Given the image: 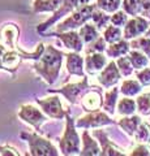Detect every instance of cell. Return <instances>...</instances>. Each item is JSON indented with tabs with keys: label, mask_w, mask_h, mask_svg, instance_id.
Segmentation results:
<instances>
[{
	"label": "cell",
	"mask_w": 150,
	"mask_h": 156,
	"mask_svg": "<svg viewBox=\"0 0 150 156\" xmlns=\"http://www.w3.org/2000/svg\"><path fill=\"white\" fill-rule=\"evenodd\" d=\"M64 56L65 53L63 51L56 50L54 46H47L41 58L33 62L31 68L38 76L43 78L46 83L54 85L59 78Z\"/></svg>",
	"instance_id": "6da1fadb"
},
{
	"label": "cell",
	"mask_w": 150,
	"mask_h": 156,
	"mask_svg": "<svg viewBox=\"0 0 150 156\" xmlns=\"http://www.w3.org/2000/svg\"><path fill=\"white\" fill-rule=\"evenodd\" d=\"M45 44L43 43H39V44L37 46V50L34 52H25L22 51L21 48H13V50H9V51H5L4 52V55L2 56L0 58V69L5 70L8 73H11L12 77L14 78L16 77V72L18 70V68H20L21 62L24 60H39L41 56L43 55V52H45Z\"/></svg>",
	"instance_id": "7a4b0ae2"
},
{
	"label": "cell",
	"mask_w": 150,
	"mask_h": 156,
	"mask_svg": "<svg viewBox=\"0 0 150 156\" xmlns=\"http://www.w3.org/2000/svg\"><path fill=\"white\" fill-rule=\"evenodd\" d=\"M80 136L76 131V121L68 112L65 116V129L64 134L59 139V147L61 155H80Z\"/></svg>",
	"instance_id": "3957f363"
},
{
	"label": "cell",
	"mask_w": 150,
	"mask_h": 156,
	"mask_svg": "<svg viewBox=\"0 0 150 156\" xmlns=\"http://www.w3.org/2000/svg\"><path fill=\"white\" fill-rule=\"evenodd\" d=\"M98 8L97 4H85L82 7H79L75 9L72 13H69V16L67 17L64 21H61L57 23L56 31H69V30H76L80 29L82 25H85L93 16V12Z\"/></svg>",
	"instance_id": "277c9868"
},
{
	"label": "cell",
	"mask_w": 150,
	"mask_h": 156,
	"mask_svg": "<svg viewBox=\"0 0 150 156\" xmlns=\"http://www.w3.org/2000/svg\"><path fill=\"white\" fill-rule=\"evenodd\" d=\"M21 139L29 144V155L31 156H57L59 151L51 140L41 136L38 133H21Z\"/></svg>",
	"instance_id": "5b68a950"
},
{
	"label": "cell",
	"mask_w": 150,
	"mask_h": 156,
	"mask_svg": "<svg viewBox=\"0 0 150 156\" xmlns=\"http://www.w3.org/2000/svg\"><path fill=\"white\" fill-rule=\"evenodd\" d=\"M91 89H94V86L89 85V78H88V76H85V77H82L81 82L68 83L63 87H59V89H48L47 92L48 94H60L64 96L71 104L75 105L77 103H80L81 98L84 96L85 92H88Z\"/></svg>",
	"instance_id": "8992f818"
},
{
	"label": "cell",
	"mask_w": 150,
	"mask_h": 156,
	"mask_svg": "<svg viewBox=\"0 0 150 156\" xmlns=\"http://www.w3.org/2000/svg\"><path fill=\"white\" fill-rule=\"evenodd\" d=\"M114 124H118V122H115V120L111 119L107 112H103V111H99V109L89 112L86 116L80 117V119L76 120L77 128H84V129L99 128V126L114 125Z\"/></svg>",
	"instance_id": "52a82bcc"
},
{
	"label": "cell",
	"mask_w": 150,
	"mask_h": 156,
	"mask_svg": "<svg viewBox=\"0 0 150 156\" xmlns=\"http://www.w3.org/2000/svg\"><path fill=\"white\" fill-rule=\"evenodd\" d=\"M47 115L43 111H39L31 104H24L18 111V117L29 125H31L35 129V131H41L42 124L47 121Z\"/></svg>",
	"instance_id": "ba28073f"
},
{
	"label": "cell",
	"mask_w": 150,
	"mask_h": 156,
	"mask_svg": "<svg viewBox=\"0 0 150 156\" xmlns=\"http://www.w3.org/2000/svg\"><path fill=\"white\" fill-rule=\"evenodd\" d=\"M77 8H79V0H64L63 4L60 5V8L57 9L55 13H52V16L50 18H47L45 22H42L37 26V33L43 34L48 27H51L54 23H56L63 17L68 16L69 13H72Z\"/></svg>",
	"instance_id": "9c48e42d"
},
{
	"label": "cell",
	"mask_w": 150,
	"mask_h": 156,
	"mask_svg": "<svg viewBox=\"0 0 150 156\" xmlns=\"http://www.w3.org/2000/svg\"><path fill=\"white\" fill-rule=\"evenodd\" d=\"M150 27V20L144 16H134L133 18L128 20V22L124 26L123 38L127 41H132L134 38H138L148 31Z\"/></svg>",
	"instance_id": "30bf717a"
},
{
	"label": "cell",
	"mask_w": 150,
	"mask_h": 156,
	"mask_svg": "<svg viewBox=\"0 0 150 156\" xmlns=\"http://www.w3.org/2000/svg\"><path fill=\"white\" fill-rule=\"evenodd\" d=\"M35 101L42 108V111L48 117H51L54 120H63V117H65L67 113H68V111H65L63 108V104L57 96H50V98H45V99H35Z\"/></svg>",
	"instance_id": "8fae6325"
},
{
	"label": "cell",
	"mask_w": 150,
	"mask_h": 156,
	"mask_svg": "<svg viewBox=\"0 0 150 156\" xmlns=\"http://www.w3.org/2000/svg\"><path fill=\"white\" fill-rule=\"evenodd\" d=\"M57 37L63 42L65 48H68L69 51H75V52H81L84 50V41L80 35L79 31L76 30H69V31H55V33H50L47 34V37Z\"/></svg>",
	"instance_id": "7c38bea8"
},
{
	"label": "cell",
	"mask_w": 150,
	"mask_h": 156,
	"mask_svg": "<svg viewBox=\"0 0 150 156\" xmlns=\"http://www.w3.org/2000/svg\"><path fill=\"white\" fill-rule=\"evenodd\" d=\"M122 78V73H120L118 65L115 61H110L102 70H101L98 76V81L104 89H110V87L116 86V83Z\"/></svg>",
	"instance_id": "4fadbf2b"
},
{
	"label": "cell",
	"mask_w": 150,
	"mask_h": 156,
	"mask_svg": "<svg viewBox=\"0 0 150 156\" xmlns=\"http://www.w3.org/2000/svg\"><path fill=\"white\" fill-rule=\"evenodd\" d=\"M80 104L86 112H93V111L101 109L103 105V98H102L101 89L94 87V89L89 90L88 92H85L84 96L80 100Z\"/></svg>",
	"instance_id": "5bb4252c"
},
{
	"label": "cell",
	"mask_w": 150,
	"mask_h": 156,
	"mask_svg": "<svg viewBox=\"0 0 150 156\" xmlns=\"http://www.w3.org/2000/svg\"><path fill=\"white\" fill-rule=\"evenodd\" d=\"M20 37V27L13 22H7L0 26V41L4 46L11 50L17 47V41Z\"/></svg>",
	"instance_id": "9a60e30c"
},
{
	"label": "cell",
	"mask_w": 150,
	"mask_h": 156,
	"mask_svg": "<svg viewBox=\"0 0 150 156\" xmlns=\"http://www.w3.org/2000/svg\"><path fill=\"white\" fill-rule=\"evenodd\" d=\"M93 135L99 140L101 148H102V152H101L102 156H124L125 155L124 152H122V150H119L111 142L104 130H94Z\"/></svg>",
	"instance_id": "2e32d148"
},
{
	"label": "cell",
	"mask_w": 150,
	"mask_h": 156,
	"mask_svg": "<svg viewBox=\"0 0 150 156\" xmlns=\"http://www.w3.org/2000/svg\"><path fill=\"white\" fill-rule=\"evenodd\" d=\"M67 57V72L71 76H77V77H85V58L81 57L79 52L71 51L69 53L65 55Z\"/></svg>",
	"instance_id": "e0dca14e"
},
{
	"label": "cell",
	"mask_w": 150,
	"mask_h": 156,
	"mask_svg": "<svg viewBox=\"0 0 150 156\" xmlns=\"http://www.w3.org/2000/svg\"><path fill=\"white\" fill-rule=\"evenodd\" d=\"M107 64V57L102 52L89 53L85 57V69L89 74H95L97 72H101Z\"/></svg>",
	"instance_id": "ac0fdd59"
},
{
	"label": "cell",
	"mask_w": 150,
	"mask_h": 156,
	"mask_svg": "<svg viewBox=\"0 0 150 156\" xmlns=\"http://www.w3.org/2000/svg\"><path fill=\"white\" fill-rule=\"evenodd\" d=\"M81 140H82V148L80 151L81 156H99L101 155V152H102L101 144L95 139L91 138V135L89 134L88 130H84Z\"/></svg>",
	"instance_id": "d6986e66"
},
{
	"label": "cell",
	"mask_w": 150,
	"mask_h": 156,
	"mask_svg": "<svg viewBox=\"0 0 150 156\" xmlns=\"http://www.w3.org/2000/svg\"><path fill=\"white\" fill-rule=\"evenodd\" d=\"M64 0H34L33 13H55Z\"/></svg>",
	"instance_id": "ffe728a7"
},
{
	"label": "cell",
	"mask_w": 150,
	"mask_h": 156,
	"mask_svg": "<svg viewBox=\"0 0 150 156\" xmlns=\"http://www.w3.org/2000/svg\"><path fill=\"white\" fill-rule=\"evenodd\" d=\"M141 122H142V120L138 115H130V116H125V117H123V119H120L118 121V125L129 136H133Z\"/></svg>",
	"instance_id": "44dd1931"
},
{
	"label": "cell",
	"mask_w": 150,
	"mask_h": 156,
	"mask_svg": "<svg viewBox=\"0 0 150 156\" xmlns=\"http://www.w3.org/2000/svg\"><path fill=\"white\" fill-rule=\"evenodd\" d=\"M130 51V43L127 41V39H122V41L112 43L110 44L107 48H106V55L107 57H120V56H124V55H128Z\"/></svg>",
	"instance_id": "7402d4cb"
},
{
	"label": "cell",
	"mask_w": 150,
	"mask_h": 156,
	"mask_svg": "<svg viewBox=\"0 0 150 156\" xmlns=\"http://www.w3.org/2000/svg\"><path fill=\"white\" fill-rule=\"evenodd\" d=\"M120 89L118 87H112L110 91H107L104 94V99H103V105L102 108L104 112H107L108 115H114L115 113V107L118 104V95H119Z\"/></svg>",
	"instance_id": "603a6c76"
},
{
	"label": "cell",
	"mask_w": 150,
	"mask_h": 156,
	"mask_svg": "<svg viewBox=\"0 0 150 156\" xmlns=\"http://www.w3.org/2000/svg\"><path fill=\"white\" fill-rule=\"evenodd\" d=\"M79 33H80V35H81V38H82V41H84L85 44H89V43L95 41L98 37H101L98 27H97L94 23H88V22L80 27Z\"/></svg>",
	"instance_id": "cb8c5ba5"
},
{
	"label": "cell",
	"mask_w": 150,
	"mask_h": 156,
	"mask_svg": "<svg viewBox=\"0 0 150 156\" xmlns=\"http://www.w3.org/2000/svg\"><path fill=\"white\" fill-rule=\"evenodd\" d=\"M142 90V85L138 80H125L120 86V92L124 96H136Z\"/></svg>",
	"instance_id": "d4e9b609"
},
{
	"label": "cell",
	"mask_w": 150,
	"mask_h": 156,
	"mask_svg": "<svg viewBox=\"0 0 150 156\" xmlns=\"http://www.w3.org/2000/svg\"><path fill=\"white\" fill-rule=\"evenodd\" d=\"M128 56H129V60H130V62H132L133 68H134L136 70L144 69V68H146L148 64H149V57L145 55L144 52L140 51V50L129 51Z\"/></svg>",
	"instance_id": "484cf974"
},
{
	"label": "cell",
	"mask_w": 150,
	"mask_h": 156,
	"mask_svg": "<svg viewBox=\"0 0 150 156\" xmlns=\"http://www.w3.org/2000/svg\"><path fill=\"white\" fill-rule=\"evenodd\" d=\"M136 109H137L136 100L129 99V96H125V98H123V99H120L118 101V112L123 116L134 115Z\"/></svg>",
	"instance_id": "4316f807"
},
{
	"label": "cell",
	"mask_w": 150,
	"mask_h": 156,
	"mask_svg": "<svg viewBox=\"0 0 150 156\" xmlns=\"http://www.w3.org/2000/svg\"><path fill=\"white\" fill-rule=\"evenodd\" d=\"M91 20H93L94 25L98 27V30H104V29L108 26V23L111 22V16H108V13H106L102 9L97 8L93 12Z\"/></svg>",
	"instance_id": "83f0119b"
},
{
	"label": "cell",
	"mask_w": 150,
	"mask_h": 156,
	"mask_svg": "<svg viewBox=\"0 0 150 156\" xmlns=\"http://www.w3.org/2000/svg\"><path fill=\"white\" fill-rule=\"evenodd\" d=\"M103 38L104 41L108 43V44H112V43H116L119 41L123 39V33H122V29L119 26H115L111 23L110 26H107L103 30Z\"/></svg>",
	"instance_id": "f1b7e54d"
},
{
	"label": "cell",
	"mask_w": 150,
	"mask_h": 156,
	"mask_svg": "<svg viewBox=\"0 0 150 156\" xmlns=\"http://www.w3.org/2000/svg\"><path fill=\"white\" fill-rule=\"evenodd\" d=\"M123 11L127 12L129 16H138L142 12V2L141 0H123Z\"/></svg>",
	"instance_id": "f546056e"
},
{
	"label": "cell",
	"mask_w": 150,
	"mask_h": 156,
	"mask_svg": "<svg viewBox=\"0 0 150 156\" xmlns=\"http://www.w3.org/2000/svg\"><path fill=\"white\" fill-rule=\"evenodd\" d=\"M95 4L99 9H102L106 13L112 14L116 11H119V8L123 4V0H97Z\"/></svg>",
	"instance_id": "4dcf8cb0"
},
{
	"label": "cell",
	"mask_w": 150,
	"mask_h": 156,
	"mask_svg": "<svg viewBox=\"0 0 150 156\" xmlns=\"http://www.w3.org/2000/svg\"><path fill=\"white\" fill-rule=\"evenodd\" d=\"M133 136L138 143H150V124L142 121Z\"/></svg>",
	"instance_id": "1f68e13d"
},
{
	"label": "cell",
	"mask_w": 150,
	"mask_h": 156,
	"mask_svg": "<svg viewBox=\"0 0 150 156\" xmlns=\"http://www.w3.org/2000/svg\"><path fill=\"white\" fill-rule=\"evenodd\" d=\"M130 48H133V50H140L150 58V38L141 37V38L132 39V42H130Z\"/></svg>",
	"instance_id": "d6a6232c"
},
{
	"label": "cell",
	"mask_w": 150,
	"mask_h": 156,
	"mask_svg": "<svg viewBox=\"0 0 150 156\" xmlns=\"http://www.w3.org/2000/svg\"><path fill=\"white\" fill-rule=\"evenodd\" d=\"M116 65H118L119 70H120V73H122L123 77H129L134 70V68L132 65V62H130L128 55L118 57V60H116Z\"/></svg>",
	"instance_id": "836d02e7"
},
{
	"label": "cell",
	"mask_w": 150,
	"mask_h": 156,
	"mask_svg": "<svg viewBox=\"0 0 150 156\" xmlns=\"http://www.w3.org/2000/svg\"><path fill=\"white\" fill-rule=\"evenodd\" d=\"M136 103H137V111L140 115L150 116V92L141 94L136 99Z\"/></svg>",
	"instance_id": "e575fe53"
},
{
	"label": "cell",
	"mask_w": 150,
	"mask_h": 156,
	"mask_svg": "<svg viewBox=\"0 0 150 156\" xmlns=\"http://www.w3.org/2000/svg\"><path fill=\"white\" fill-rule=\"evenodd\" d=\"M107 42L104 41L103 37H98L95 39V41H93L91 43H89L88 47L85 48V52L86 55H89V53H95V52H106V48H107Z\"/></svg>",
	"instance_id": "d590c367"
},
{
	"label": "cell",
	"mask_w": 150,
	"mask_h": 156,
	"mask_svg": "<svg viewBox=\"0 0 150 156\" xmlns=\"http://www.w3.org/2000/svg\"><path fill=\"white\" fill-rule=\"evenodd\" d=\"M128 16L129 14L125 12V11H116L115 13H112L111 16V23L115 26H125V23L128 22Z\"/></svg>",
	"instance_id": "8d00e7d4"
},
{
	"label": "cell",
	"mask_w": 150,
	"mask_h": 156,
	"mask_svg": "<svg viewBox=\"0 0 150 156\" xmlns=\"http://www.w3.org/2000/svg\"><path fill=\"white\" fill-rule=\"evenodd\" d=\"M136 77L142 86H150V68H144L136 72Z\"/></svg>",
	"instance_id": "74e56055"
},
{
	"label": "cell",
	"mask_w": 150,
	"mask_h": 156,
	"mask_svg": "<svg viewBox=\"0 0 150 156\" xmlns=\"http://www.w3.org/2000/svg\"><path fill=\"white\" fill-rule=\"evenodd\" d=\"M130 155L132 156H150V147L148 146V143H141L133 148Z\"/></svg>",
	"instance_id": "f35d334b"
},
{
	"label": "cell",
	"mask_w": 150,
	"mask_h": 156,
	"mask_svg": "<svg viewBox=\"0 0 150 156\" xmlns=\"http://www.w3.org/2000/svg\"><path fill=\"white\" fill-rule=\"evenodd\" d=\"M0 154L4 155V156H18V155H21L18 151H16L13 147H9V146H0Z\"/></svg>",
	"instance_id": "ab89813d"
},
{
	"label": "cell",
	"mask_w": 150,
	"mask_h": 156,
	"mask_svg": "<svg viewBox=\"0 0 150 156\" xmlns=\"http://www.w3.org/2000/svg\"><path fill=\"white\" fill-rule=\"evenodd\" d=\"M142 2V12L141 16L146 17L148 20H150V0H141Z\"/></svg>",
	"instance_id": "60d3db41"
},
{
	"label": "cell",
	"mask_w": 150,
	"mask_h": 156,
	"mask_svg": "<svg viewBox=\"0 0 150 156\" xmlns=\"http://www.w3.org/2000/svg\"><path fill=\"white\" fill-rule=\"evenodd\" d=\"M4 52H5V46L2 43V44H0V58H2V56L4 55Z\"/></svg>",
	"instance_id": "b9f144b4"
},
{
	"label": "cell",
	"mask_w": 150,
	"mask_h": 156,
	"mask_svg": "<svg viewBox=\"0 0 150 156\" xmlns=\"http://www.w3.org/2000/svg\"><path fill=\"white\" fill-rule=\"evenodd\" d=\"M145 37H148V38H150V27L148 29V31L145 33Z\"/></svg>",
	"instance_id": "7bdbcfd3"
}]
</instances>
